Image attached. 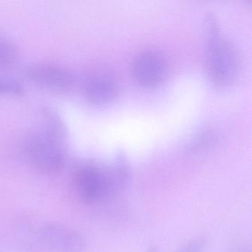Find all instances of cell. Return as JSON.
I'll list each match as a JSON object with an SVG mask.
<instances>
[{"label":"cell","mask_w":252,"mask_h":252,"mask_svg":"<svg viewBox=\"0 0 252 252\" xmlns=\"http://www.w3.org/2000/svg\"><path fill=\"white\" fill-rule=\"evenodd\" d=\"M67 130L58 114L44 110L39 122L25 138V155L35 169L45 175L58 174L65 161Z\"/></svg>","instance_id":"1"},{"label":"cell","mask_w":252,"mask_h":252,"mask_svg":"<svg viewBox=\"0 0 252 252\" xmlns=\"http://www.w3.org/2000/svg\"><path fill=\"white\" fill-rule=\"evenodd\" d=\"M205 66L212 82L219 87L228 86L238 73L239 60L231 44L220 33L207 36Z\"/></svg>","instance_id":"2"},{"label":"cell","mask_w":252,"mask_h":252,"mask_svg":"<svg viewBox=\"0 0 252 252\" xmlns=\"http://www.w3.org/2000/svg\"><path fill=\"white\" fill-rule=\"evenodd\" d=\"M75 187L85 203H94L114 194L108 171L94 166H85L76 172Z\"/></svg>","instance_id":"3"},{"label":"cell","mask_w":252,"mask_h":252,"mask_svg":"<svg viewBox=\"0 0 252 252\" xmlns=\"http://www.w3.org/2000/svg\"><path fill=\"white\" fill-rule=\"evenodd\" d=\"M131 73L138 84L153 88L164 82L167 76L168 64L160 53L152 50L144 51L132 60Z\"/></svg>","instance_id":"4"},{"label":"cell","mask_w":252,"mask_h":252,"mask_svg":"<svg viewBox=\"0 0 252 252\" xmlns=\"http://www.w3.org/2000/svg\"><path fill=\"white\" fill-rule=\"evenodd\" d=\"M31 82L47 91L66 93L74 86V76L64 67L49 64H38L27 70Z\"/></svg>","instance_id":"5"},{"label":"cell","mask_w":252,"mask_h":252,"mask_svg":"<svg viewBox=\"0 0 252 252\" xmlns=\"http://www.w3.org/2000/svg\"><path fill=\"white\" fill-rule=\"evenodd\" d=\"M42 243L56 252H82L85 249L83 237L77 231L64 225L47 223L39 231Z\"/></svg>","instance_id":"6"},{"label":"cell","mask_w":252,"mask_h":252,"mask_svg":"<svg viewBox=\"0 0 252 252\" xmlns=\"http://www.w3.org/2000/svg\"><path fill=\"white\" fill-rule=\"evenodd\" d=\"M116 80L107 74L91 76L85 85V99L92 105L102 106L113 101L118 94Z\"/></svg>","instance_id":"7"},{"label":"cell","mask_w":252,"mask_h":252,"mask_svg":"<svg viewBox=\"0 0 252 252\" xmlns=\"http://www.w3.org/2000/svg\"><path fill=\"white\" fill-rule=\"evenodd\" d=\"M17 59L15 47L3 38L0 37V69L11 67Z\"/></svg>","instance_id":"8"},{"label":"cell","mask_w":252,"mask_h":252,"mask_svg":"<svg viewBox=\"0 0 252 252\" xmlns=\"http://www.w3.org/2000/svg\"><path fill=\"white\" fill-rule=\"evenodd\" d=\"M23 86L14 79L0 78V95H20L23 94Z\"/></svg>","instance_id":"9"},{"label":"cell","mask_w":252,"mask_h":252,"mask_svg":"<svg viewBox=\"0 0 252 252\" xmlns=\"http://www.w3.org/2000/svg\"><path fill=\"white\" fill-rule=\"evenodd\" d=\"M206 246V239L203 237H196L186 243L178 252H203Z\"/></svg>","instance_id":"10"},{"label":"cell","mask_w":252,"mask_h":252,"mask_svg":"<svg viewBox=\"0 0 252 252\" xmlns=\"http://www.w3.org/2000/svg\"><path fill=\"white\" fill-rule=\"evenodd\" d=\"M234 252H250V250L246 247H240L239 249H236Z\"/></svg>","instance_id":"11"},{"label":"cell","mask_w":252,"mask_h":252,"mask_svg":"<svg viewBox=\"0 0 252 252\" xmlns=\"http://www.w3.org/2000/svg\"><path fill=\"white\" fill-rule=\"evenodd\" d=\"M150 252H156V251H155L154 249H152Z\"/></svg>","instance_id":"12"}]
</instances>
